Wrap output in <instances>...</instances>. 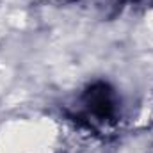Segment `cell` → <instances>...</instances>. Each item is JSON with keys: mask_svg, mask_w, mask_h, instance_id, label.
<instances>
[{"mask_svg": "<svg viewBox=\"0 0 153 153\" xmlns=\"http://www.w3.org/2000/svg\"><path fill=\"white\" fill-rule=\"evenodd\" d=\"M119 112V100L114 87L107 82H94L78 96L76 117L89 126H107Z\"/></svg>", "mask_w": 153, "mask_h": 153, "instance_id": "obj_1", "label": "cell"}, {"mask_svg": "<svg viewBox=\"0 0 153 153\" xmlns=\"http://www.w3.org/2000/svg\"><path fill=\"white\" fill-rule=\"evenodd\" d=\"M121 4L128 2V4H148V5H153V0H119Z\"/></svg>", "mask_w": 153, "mask_h": 153, "instance_id": "obj_2", "label": "cell"}]
</instances>
